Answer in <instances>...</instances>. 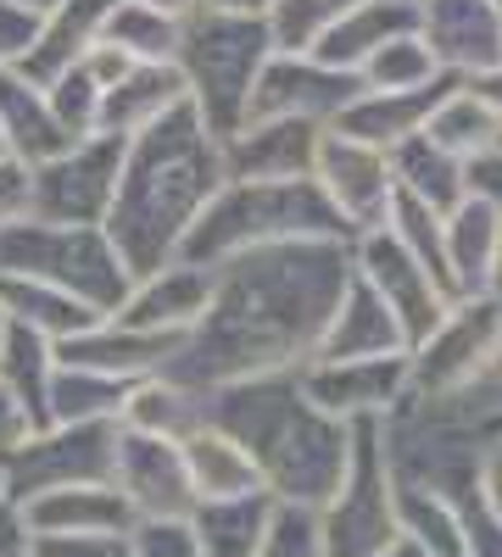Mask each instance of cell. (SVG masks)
Listing matches in <instances>:
<instances>
[{
	"label": "cell",
	"instance_id": "e575fe53",
	"mask_svg": "<svg viewBox=\"0 0 502 557\" xmlns=\"http://www.w3.org/2000/svg\"><path fill=\"white\" fill-rule=\"evenodd\" d=\"M352 7H363V0H273V12H268L273 45L280 51H313Z\"/></svg>",
	"mask_w": 502,
	"mask_h": 557
},
{
	"label": "cell",
	"instance_id": "4dcf8cb0",
	"mask_svg": "<svg viewBox=\"0 0 502 557\" xmlns=\"http://www.w3.org/2000/svg\"><path fill=\"white\" fill-rule=\"evenodd\" d=\"M436 146H446L452 157H464V162H475V157H486V151H497L502 146V107H491L480 89L464 78L452 96L436 107V117H430V128H425Z\"/></svg>",
	"mask_w": 502,
	"mask_h": 557
},
{
	"label": "cell",
	"instance_id": "52a82bcc",
	"mask_svg": "<svg viewBox=\"0 0 502 557\" xmlns=\"http://www.w3.org/2000/svg\"><path fill=\"white\" fill-rule=\"evenodd\" d=\"M318 530H325V557H375L402 535L396 474L385 457L380 418H357L352 424V462L335 496L318 507Z\"/></svg>",
	"mask_w": 502,
	"mask_h": 557
},
{
	"label": "cell",
	"instance_id": "2e32d148",
	"mask_svg": "<svg viewBox=\"0 0 502 557\" xmlns=\"http://www.w3.org/2000/svg\"><path fill=\"white\" fill-rule=\"evenodd\" d=\"M419 34L446 73H497L502 67V12L497 0H419Z\"/></svg>",
	"mask_w": 502,
	"mask_h": 557
},
{
	"label": "cell",
	"instance_id": "f35d334b",
	"mask_svg": "<svg viewBox=\"0 0 502 557\" xmlns=\"http://www.w3.org/2000/svg\"><path fill=\"white\" fill-rule=\"evenodd\" d=\"M480 491H486V502L497 507V519H502V435L486 441V457H480Z\"/></svg>",
	"mask_w": 502,
	"mask_h": 557
},
{
	"label": "cell",
	"instance_id": "7c38bea8",
	"mask_svg": "<svg viewBox=\"0 0 502 557\" xmlns=\"http://www.w3.org/2000/svg\"><path fill=\"white\" fill-rule=\"evenodd\" d=\"M363 73H346V67H330L307 51H285V57H268V67L257 73V89H252V107H246V123L257 117H341L357 96H363Z\"/></svg>",
	"mask_w": 502,
	"mask_h": 557
},
{
	"label": "cell",
	"instance_id": "836d02e7",
	"mask_svg": "<svg viewBox=\"0 0 502 557\" xmlns=\"http://www.w3.org/2000/svg\"><path fill=\"white\" fill-rule=\"evenodd\" d=\"M357 73H363V84H369V89H419V84L441 78L446 67L436 62V51H430L425 34H396V39H385Z\"/></svg>",
	"mask_w": 502,
	"mask_h": 557
},
{
	"label": "cell",
	"instance_id": "7dc6e473",
	"mask_svg": "<svg viewBox=\"0 0 502 557\" xmlns=\"http://www.w3.org/2000/svg\"><path fill=\"white\" fill-rule=\"evenodd\" d=\"M491 362H497V368H502V346H497V357H491Z\"/></svg>",
	"mask_w": 502,
	"mask_h": 557
},
{
	"label": "cell",
	"instance_id": "e0dca14e",
	"mask_svg": "<svg viewBox=\"0 0 502 557\" xmlns=\"http://www.w3.org/2000/svg\"><path fill=\"white\" fill-rule=\"evenodd\" d=\"M325 128L307 117H257L223 139V178H313Z\"/></svg>",
	"mask_w": 502,
	"mask_h": 557
},
{
	"label": "cell",
	"instance_id": "d590c367",
	"mask_svg": "<svg viewBox=\"0 0 502 557\" xmlns=\"http://www.w3.org/2000/svg\"><path fill=\"white\" fill-rule=\"evenodd\" d=\"M257 557H325V530H318V507H296L280 502Z\"/></svg>",
	"mask_w": 502,
	"mask_h": 557
},
{
	"label": "cell",
	"instance_id": "8fae6325",
	"mask_svg": "<svg viewBox=\"0 0 502 557\" xmlns=\"http://www.w3.org/2000/svg\"><path fill=\"white\" fill-rule=\"evenodd\" d=\"M357 273L369 278V285L380 290V301L396 312L402 335H407V351L425 346V341L436 335V323L446 318V307H452V296L441 290V278H436L414 251H407L385 223H380V228H363Z\"/></svg>",
	"mask_w": 502,
	"mask_h": 557
},
{
	"label": "cell",
	"instance_id": "5bb4252c",
	"mask_svg": "<svg viewBox=\"0 0 502 557\" xmlns=\"http://www.w3.org/2000/svg\"><path fill=\"white\" fill-rule=\"evenodd\" d=\"M112 485L134 507V519H191L196 513V491H191V469H185L179 441L123 430Z\"/></svg>",
	"mask_w": 502,
	"mask_h": 557
},
{
	"label": "cell",
	"instance_id": "ac0fdd59",
	"mask_svg": "<svg viewBox=\"0 0 502 557\" xmlns=\"http://www.w3.org/2000/svg\"><path fill=\"white\" fill-rule=\"evenodd\" d=\"M458 84H464V73H441V78H430V84H419V89H363V96L335 117V128L352 134V139H363V146L391 151V146H402V139L425 134L430 117H436V107H441Z\"/></svg>",
	"mask_w": 502,
	"mask_h": 557
},
{
	"label": "cell",
	"instance_id": "7402d4cb",
	"mask_svg": "<svg viewBox=\"0 0 502 557\" xmlns=\"http://www.w3.org/2000/svg\"><path fill=\"white\" fill-rule=\"evenodd\" d=\"M446 228V268H452V290L464 296H486L491 290V273H497V257H502V218L486 196H464L441 218Z\"/></svg>",
	"mask_w": 502,
	"mask_h": 557
},
{
	"label": "cell",
	"instance_id": "7bdbcfd3",
	"mask_svg": "<svg viewBox=\"0 0 502 557\" xmlns=\"http://www.w3.org/2000/svg\"><path fill=\"white\" fill-rule=\"evenodd\" d=\"M375 557H430V552H425L414 535H396V541H391L385 552H375Z\"/></svg>",
	"mask_w": 502,
	"mask_h": 557
},
{
	"label": "cell",
	"instance_id": "d6986e66",
	"mask_svg": "<svg viewBox=\"0 0 502 557\" xmlns=\"http://www.w3.org/2000/svg\"><path fill=\"white\" fill-rule=\"evenodd\" d=\"M212 278L218 268H201V262H185L173 257L168 268L146 273L140 285H134V296L123 301L118 323H128V330H173V335H191L207 301H212Z\"/></svg>",
	"mask_w": 502,
	"mask_h": 557
},
{
	"label": "cell",
	"instance_id": "1f68e13d",
	"mask_svg": "<svg viewBox=\"0 0 502 557\" xmlns=\"http://www.w3.org/2000/svg\"><path fill=\"white\" fill-rule=\"evenodd\" d=\"M134 380H112L96 374V368H73L57 362V380H51V424H89V418H118L128 401Z\"/></svg>",
	"mask_w": 502,
	"mask_h": 557
},
{
	"label": "cell",
	"instance_id": "f546056e",
	"mask_svg": "<svg viewBox=\"0 0 502 557\" xmlns=\"http://www.w3.org/2000/svg\"><path fill=\"white\" fill-rule=\"evenodd\" d=\"M0 134H7L12 157H23V162H51V157L78 146V139L57 123L51 101L28 96L23 73H7V67H0Z\"/></svg>",
	"mask_w": 502,
	"mask_h": 557
},
{
	"label": "cell",
	"instance_id": "ba28073f",
	"mask_svg": "<svg viewBox=\"0 0 502 557\" xmlns=\"http://www.w3.org/2000/svg\"><path fill=\"white\" fill-rule=\"evenodd\" d=\"M118 418H89V424H45L28 430L12 451V502L23 507L39 491H62V485H107L118 469Z\"/></svg>",
	"mask_w": 502,
	"mask_h": 557
},
{
	"label": "cell",
	"instance_id": "cb8c5ba5",
	"mask_svg": "<svg viewBox=\"0 0 502 557\" xmlns=\"http://www.w3.org/2000/svg\"><path fill=\"white\" fill-rule=\"evenodd\" d=\"M179 101H191V84L179 62H134L101 96V134H140Z\"/></svg>",
	"mask_w": 502,
	"mask_h": 557
},
{
	"label": "cell",
	"instance_id": "277c9868",
	"mask_svg": "<svg viewBox=\"0 0 502 557\" xmlns=\"http://www.w3.org/2000/svg\"><path fill=\"white\" fill-rule=\"evenodd\" d=\"M357 228L335 212L318 178H223L218 196L191 223L179 257L218 268L273 240H352Z\"/></svg>",
	"mask_w": 502,
	"mask_h": 557
},
{
	"label": "cell",
	"instance_id": "bcb514c9",
	"mask_svg": "<svg viewBox=\"0 0 502 557\" xmlns=\"http://www.w3.org/2000/svg\"><path fill=\"white\" fill-rule=\"evenodd\" d=\"M0 157H12V146H7V134H0Z\"/></svg>",
	"mask_w": 502,
	"mask_h": 557
},
{
	"label": "cell",
	"instance_id": "d6a6232c",
	"mask_svg": "<svg viewBox=\"0 0 502 557\" xmlns=\"http://www.w3.org/2000/svg\"><path fill=\"white\" fill-rule=\"evenodd\" d=\"M179 28H185V23H173V17H162L151 7H134V0H118L101 34L118 45V51H128L134 62H173Z\"/></svg>",
	"mask_w": 502,
	"mask_h": 557
},
{
	"label": "cell",
	"instance_id": "603a6c76",
	"mask_svg": "<svg viewBox=\"0 0 502 557\" xmlns=\"http://www.w3.org/2000/svg\"><path fill=\"white\" fill-rule=\"evenodd\" d=\"M396 34H419V0H363V7H352L325 39L313 45L307 57L357 73V67L369 62L385 39H396Z\"/></svg>",
	"mask_w": 502,
	"mask_h": 557
},
{
	"label": "cell",
	"instance_id": "74e56055",
	"mask_svg": "<svg viewBox=\"0 0 502 557\" xmlns=\"http://www.w3.org/2000/svg\"><path fill=\"white\" fill-rule=\"evenodd\" d=\"M28 557H128L118 535H28Z\"/></svg>",
	"mask_w": 502,
	"mask_h": 557
},
{
	"label": "cell",
	"instance_id": "3957f363",
	"mask_svg": "<svg viewBox=\"0 0 502 557\" xmlns=\"http://www.w3.org/2000/svg\"><path fill=\"white\" fill-rule=\"evenodd\" d=\"M207 396V424L230 430L262 474V491L296 507H325L352 462V424L325 412L296 380L285 374H257L241 385H218Z\"/></svg>",
	"mask_w": 502,
	"mask_h": 557
},
{
	"label": "cell",
	"instance_id": "b9f144b4",
	"mask_svg": "<svg viewBox=\"0 0 502 557\" xmlns=\"http://www.w3.org/2000/svg\"><path fill=\"white\" fill-rule=\"evenodd\" d=\"M207 7H218V12H246V17H268L273 0H207Z\"/></svg>",
	"mask_w": 502,
	"mask_h": 557
},
{
	"label": "cell",
	"instance_id": "ee69618b",
	"mask_svg": "<svg viewBox=\"0 0 502 557\" xmlns=\"http://www.w3.org/2000/svg\"><path fill=\"white\" fill-rule=\"evenodd\" d=\"M0 507H17V502H12V469H7V451H0Z\"/></svg>",
	"mask_w": 502,
	"mask_h": 557
},
{
	"label": "cell",
	"instance_id": "ab89813d",
	"mask_svg": "<svg viewBox=\"0 0 502 557\" xmlns=\"http://www.w3.org/2000/svg\"><path fill=\"white\" fill-rule=\"evenodd\" d=\"M0 557H28V524L17 507H0Z\"/></svg>",
	"mask_w": 502,
	"mask_h": 557
},
{
	"label": "cell",
	"instance_id": "8d00e7d4",
	"mask_svg": "<svg viewBox=\"0 0 502 557\" xmlns=\"http://www.w3.org/2000/svg\"><path fill=\"white\" fill-rule=\"evenodd\" d=\"M128 557H201L196 524L191 519H134V530L123 535Z\"/></svg>",
	"mask_w": 502,
	"mask_h": 557
},
{
	"label": "cell",
	"instance_id": "4316f807",
	"mask_svg": "<svg viewBox=\"0 0 502 557\" xmlns=\"http://www.w3.org/2000/svg\"><path fill=\"white\" fill-rule=\"evenodd\" d=\"M179 451H185V469H191V491L196 502H218V496H246V491H262V474L252 451L218 424H201L196 435L179 441Z\"/></svg>",
	"mask_w": 502,
	"mask_h": 557
},
{
	"label": "cell",
	"instance_id": "5b68a950",
	"mask_svg": "<svg viewBox=\"0 0 502 557\" xmlns=\"http://www.w3.org/2000/svg\"><path fill=\"white\" fill-rule=\"evenodd\" d=\"M268 57H273L268 17L201 7L179 28L173 62L191 84V107L201 112V123L212 128L218 146L246 128V107H252V89H257V73L268 67Z\"/></svg>",
	"mask_w": 502,
	"mask_h": 557
},
{
	"label": "cell",
	"instance_id": "c3c4849f",
	"mask_svg": "<svg viewBox=\"0 0 502 557\" xmlns=\"http://www.w3.org/2000/svg\"><path fill=\"white\" fill-rule=\"evenodd\" d=\"M497 12H502V0H497Z\"/></svg>",
	"mask_w": 502,
	"mask_h": 557
},
{
	"label": "cell",
	"instance_id": "8992f818",
	"mask_svg": "<svg viewBox=\"0 0 502 557\" xmlns=\"http://www.w3.org/2000/svg\"><path fill=\"white\" fill-rule=\"evenodd\" d=\"M0 273L17 278H45L101 318H118L123 301L134 296V273L118 257V246L101 235L96 223H7L0 228Z\"/></svg>",
	"mask_w": 502,
	"mask_h": 557
},
{
	"label": "cell",
	"instance_id": "44dd1931",
	"mask_svg": "<svg viewBox=\"0 0 502 557\" xmlns=\"http://www.w3.org/2000/svg\"><path fill=\"white\" fill-rule=\"evenodd\" d=\"M407 351V335H402V323L396 312L380 301V290L369 285L363 273H352V285L330 318V330L325 341H318L313 357H325V362H341V357H396Z\"/></svg>",
	"mask_w": 502,
	"mask_h": 557
},
{
	"label": "cell",
	"instance_id": "30bf717a",
	"mask_svg": "<svg viewBox=\"0 0 502 557\" xmlns=\"http://www.w3.org/2000/svg\"><path fill=\"white\" fill-rule=\"evenodd\" d=\"M497 346H502V307H497V296L452 301L446 318L436 323V335L407 351V368H414V385L407 391H419V396L458 391L464 380H475L480 368L497 357Z\"/></svg>",
	"mask_w": 502,
	"mask_h": 557
},
{
	"label": "cell",
	"instance_id": "d4e9b609",
	"mask_svg": "<svg viewBox=\"0 0 502 557\" xmlns=\"http://www.w3.org/2000/svg\"><path fill=\"white\" fill-rule=\"evenodd\" d=\"M273 513H280V496L273 491H246V496H218V502H196V541L201 557H257Z\"/></svg>",
	"mask_w": 502,
	"mask_h": 557
},
{
	"label": "cell",
	"instance_id": "6da1fadb",
	"mask_svg": "<svg viewBox=\"0 0 502 557\" xmlns=\"http://www.w3.org/2000/svg\"><path fill=\"white\" fill-rule=\"evenodd\" d=\"M352 273L357 257L346 240H273L218 262L212 301L162 374L218 391L313 362Z\"/></svg>",
	"mask_w": 502,
	"mask_h": 557
},
{
	"label": "cell",
	"instance_id": "4fadbf2b",
	"mask_svg": "<svg viewBox=\"0 0 502 557\" xmlns=\"http://www.w3.org/2000/svg\"><path fill=\"white\" fill-rule=\"evenodd\" d=\"M296 380L325 412L357 424V418H385L407 396V385H414V368H407V351H396V357H341V362L313 357V362L296 368Z\"/></svg>",
	"mask_w": 502,
	"mask_h": 557
},
{
	"label": "cell",
	"instance_id": "484cf974",
	"mask_svg": "<svg viewBox=\"0 0 502 557\" xmlns=\"http://www.w3.org/2000/svg\"><path fill=\"white\" fill-rule=\"evenodd\" d=\"M385 157H391L396 190H407L414 201H425V207L441 212V218L469 196V162H464V157H452L446 146H436L430 134L402 139V146H391Z\"/></svg>",
	"mask_w": 502,
	"mask_h": 557
},
{
	"label": "cell",
	"instance_id": "60d3db41",
	"mask_svg": "<svg viewBox=\"0 0 502 557\" xmlns=\"http://www.w3.org/2000/svg\"><path fill=\"white\" fill-rule=\"evenodd\" d=\"M134 7H151V12H162V17H173V23H185V17H196L207 0H134Z\"/></svg>",
	"mask_w": 502,
	"mask_h": 557
},
{
	"label": "cell",
	"instance_id": "f6af8a7d",
	"mask_svg": "<svg viewBox=\"0 0 502 557\" xmlns=\"http://www.w3.org/2000/svg\"><path fill=\"white\" fill-rule=\"evenodd\" d=\"M0 346H7V307H0Z\"/></svg>",
	"mask_w": 502,
	"mask_h": 557
},
{
	"label": "cell",
	"instance_id": "7a4b0ae2",
	"mask_svg": "<svg viewBox=\"0 0 502 557\" xmlns=\"http://www.w3.org/2000/svg\"><path fill=\"white\" fill-rule=\"evenodd\" d=\"M223 184V146L191 101H179L140 134H128L118 196L107 212V240L128 262L134 285L168 268L185 246L191 223Z\"/></svg>",
	"mask_w": 502,
	"mask_h": 557
},
{
	"label": "cell",
	"instance_id": "9c48e42d",
	"mask_svg": "<svg viewBox=\"0 0 502 557\" xmlns=\"http://www.w3.org/2000/svg\"><path fill=\"white\" fill-rule=\"evenodd\" d=\"M128 134H89L73 151L39 162L34 173V218L39 223H107Z\"/></svg>",
	"mask_w": 502,
	"mask_h": 557
},
{
	"label": "cell",
	"instance_id": "f1b7e54d",
	"mask_svg": "<svg viewBox=\"0 0 502 557\" xmlns=\"http://www.w3.org/2000/svg\"><path fill=\"white\" fill-rule=\"evenodd\" d=\"M123 430H140V435H162V441H185L207 424V396L179 385L168 374H151V380H134L128 385V401L118 412Z\"/></svg>",
	"mask_w": 502,
	"mask_h": 557
},
{
	"label": "cell",
	"instance_id": "83f0119b",
	"mask_svg": "<svg viewBox=\"0 0 502 557\" xmlns=\"http://www.w3.org/2000/svg\"><path fill=\"white\" fill-rule=\"evenodd\" d=\"M51 380H57V351L39 330L7 318V346H0V385L12 391V401L28 412V424H51Z\"/></svg>",
	"mask_w": 502,
	"mask_h": 557
},
{
	"label": "cell",
	"instance_id": "ffe728a7",
	"mask_svg": "<svg viewBox=\"0 0 502 557\" xmlns=\"http://www.w3.org/2000/svg\"><path fill=\"white\" fill-rule=\"evenodd\" d=\"M28 535H128L134 530V507L123 502V491L107 485H62V491H39L23 507Z\"/></svg>",
	"mask_w": 502,
	"mask_h": 557
},
{
	"label": "cell",
	"instance_id": "9a60e30c",
	"mask_svg": "<svg viewBox=\"0 0 502 557\" xmlns=\"http://www.w3.org/2000/svg\"><path fill=\"white\" fill-rule=\"evenodd\" d=\"M313 178L325 184V196L335 201V212L352 228H380L391 212V196H396L391 157L380 146H363V139L341 134V128H325V139H318Z\"/></svg>",
	"mask_w": 502,
	"mask_h": 557
}]
</instances>
